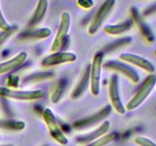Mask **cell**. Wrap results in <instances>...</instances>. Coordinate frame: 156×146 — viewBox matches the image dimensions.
<instances>
[{"instance_id": "cell-15", "label": "cell", "mask_w": 156, "mask_h": 146, "mask_svg": "<svg viewBox=\"0 0 156 146\" xmlns=\"http://www.w3.org/2000/svg\"><path fill=\"white\" fill-rule=\"evenodd\" d=\"M47 6H48L47 0H39L36 11H35L33 17L30 21V25H36L43 19L46 12H47Z\"/></svg>"}, {"instance_id": "cell-22", "label": "cell", "mask_w": 156, "mask_h": 146, "mask_svg": "<svg viewBox=\"0 0 156 146\" xmlns=\"http://www.w3.org/2000/svg\"><path fill=\"white\" fill-rule=\"evenodd\" d=\"M11 29L12 28H11L10 25L5 21L2 13L1 9H0V30H2L4 32H9L10 31Z\"/></svg>"}, {"instance_id": "cell-18", "label": "cell", "mask_w": 156, "mask_h": 146, "mask_svg": "<svg viewBox=\"0 0 156 146\" xmlns=\"http://www.w3.org/2000/svg\"><path fill=\"white\" fill-rule=\"evenodd\" d=\"M117 134L116 132H111V133L107 134V135H105L104 136L98 138L87 146H106L107 144H109L110 143L117 139Z\"/></svg>"}, {"instance_id": "cell-8", "label": "cell", "mask_w": 156, "mask_h": 146, "mask_svg": "<svg viewBox=\"0 0 156 146\" xmlns=\"http://www.w3.org/2000/svg\"><path fill=\"white\" fill-rule=\"evenodd\" d=\"M77 56L75 53L69 52H56L43 59L41 65L44 67H50L68 62H73Z\"/></svg>"}, {"instance_id": "cell-16", "label": "cell", "mask_w": 156, "mask_h": 146, "mask_svg": "<svg viewBox=\"0 0 156 146\" xmlns=\"http://www.w3.org/2000/svg\"><path fill=\"white\" fill-rule=\"evenodd\" d=\"M132 15L133 17V19L136 21V22L138 24V26L140 27V30H141V31L143 32L144 36H146L148 40H152L154 38L152 32H151V30H149V27L146 25V23L144 22V21L143 20L142 17L140 16L138 10L134 7L132 8Z\"/></svg>"}, {"instance_id": "cell-9", "label": "cell", "mask_w": 156, "mask_h": 146, "mask_svg": "<svg viewBox=\"0 0 156 146\" xmlns=\"http://www.w3.org/2000/svg\"><path fill=\"white\" fill-rule=\"evenodd\" d=\"M111 110H112V106L110 104L106 105L103 109H101L97 113H94V115H91L86 118L75 122V123L73 124V127L75 129H82V128L92 126L95 123H99L105 118H106L108 116H109L111 113Z\"/></svg>"}, {"instance_id": "cell-20", "label": "cell", "mask_w": 156, "mask_h": 146, "mask_svg": "<svg viewBox=\"0 0 156 146\" xmlns=\"http://www.w3.org/2000/svg\"><path fill=\"white\" fill-rule=\"evenodd\" d=\"M134 142L140 146H156L155 142L149 138L143 136H137L134 138Z\"/></svg>"}, {"instance_id": "cell-7", "label": "cell", "mask_w": 156, "mask_h": 146, "mask_svg": "<svg viewBox=\"0 0 156 146\" xmlns=\"http://www.w3.org/2000/svg\"><path fill=\"white\" fill-rule=\"evenodd\" d=\"M109 96L111 99L112 107L114 108L119 114H124L126 113V108L123 106L119 91L118 77L117 75H113L111 78L109 83Z\"/></svg>"}, {"instance_id": "cell-10", "label": "cell", "mask_w": 156, "mask_h": 146, "mask_svg": "<svg viewBox=\"0 0 156 146\" xmlns=\"http://www.w3.org/2000/svg\"><path fill=\"white\" fill-rule=\"evenodd\" d=\"M104 67H105L107 69L119 71L123 75L127 77L133 83H138L139 81H140V76L137 74L136 71L124 63L117 62V61L111 60L105 63Z\"/></svg>"}, {"instance_id": "cell-5", "label": "cell", "mask_w": 156, "mask_h": 146, "mask_svg": "<svg viewBox=\"0 0 156 146\" xmlns=\"http://www.w3.org/2000/svg\"><path fill=\"white\" fill-rule=\"evenodd\" d=\"M70 23H71L70 15L66 12H63L61 15L60 23H59L57 32H56V36H55L53 43L51 45V52L53 53L58 52L63 45L67 33L69 32Z\"/></svg>"}, {"instance_id": "cell-1", "label": "cell", "mask_w": 156, "mask_h": 146, "mask_svg": "<svg viewBox=\"0 0 156 146\" xmlns=\"http://www.w3.org/2000/svg\"><path fill=\"white\" fill-rule=\"evenodd\" d=\"M155 82L156 78L155 75H149L143 82L135 95L127 103L126 107H125L126 110L127 109V110L131 111L139 107L151 94L152 89L155 87Z\"/></svg>"}, {"instance_id": "cell-24", "label": "cell", "mask_w": 156, "mask_h": 146, "mask_svg": "<svg viewBox=\"0 0 156 146\" xmlns=\"http://www.w3.org/2000/svg\"><path fill=\"white\" fill-rule=\"evenodd\" d=\"M154 55H155V56H156V49H155V52H154Z\"/></svg>"}, {"instance_id": "cell-25", "label": "cell", "mask_w": 156, "mask_h": 146, "mask_svg": "<svg viewBox=\"0 0 156 146\" xmlns=\"http://www.w3.org/2000/svg\"><path fill=\"white\" fill-rule=\"evenodd\" d=\"M5 146H13V145H5Z\"/></svg>"}, {"instance_id": "cell-21", "label": "cell", "mask_w": 156, "mask_h": 146, "mask_svg": "<svg viewBox=\"0 0 156 146\" xmlns=\"http://www.w3.org/2000/svg\"><path fill=\"white\" fill-rule=\"evenodd\" d=\"M5 127L11 129H15V130H21L24 128V123L21 121H6Z\"/></svg>"}, {"instance_id": "cell-6", "label": "cell", "mask_w": 156, "mask_h": 146, "mask_svg": "<svg viewBox=\"0 0 156 146\" xmlns=\"http://www.w3.org/2000/svg\"><path fill=\"white\" fill-rule=\"evenodd\" d=\"M114 4H115V0H105L104 4L101 6L96 15H94L92 22L91 23L89 27H88L89 34H94L98 30L105 18L112 10Z\"/></svg>"}, {"instance_id": "cell-3", "label": "cell", "mask_w": 156, "mask_h": 146, "mask_svg": "<svg viewBox=\"0 0 156 146\" xmlns=\"http://www.w3.org/2000/svg\"><path fill=\"white\" fill-rule=\"evenodd\" d=\"M45 93L42 90H33V91H18L10 88L0 87V97L14 99L18 100H37L42 99Z\"/></svg>"}, {"instance_id": "cell-2", "label": "cell", "mask_w": 156, "mask_h": 146, "mask_svg": "<svg viewBox=\"0 0 156 146\" xmlns=\"http://www.w3.org/2000/svg\"><path fill=\"white\" fill-rule=\"evenodd\" d=\"M103 59V53L98 52L94 55L92 63L90 66V87H91V94L94 96H98L100 93L101 76Z\"/></svg>"}, {"instance_id": "cell-23", "label": "cell", "mask_w": 156, "mask_h": 146, "mask_svg": "<svg viewBox=\"0 0 156 146\" xmlns=\"http://www.w3.org/2000/svg\"><path fill=\"white\" fill-rule=\"evenodd\" d=\"M78 4L85 9H89L94 5L92 0H78Z\"/></svg>"}, {"instance_id": "cell-17", "label": "cell", "mask_w": 156, "mask_h": 146, "mask_svg": "<svg viewBox=\"0 0 156 146\" xmlns=\"http://www.w3.org/2000/svg\"><path fill=\"white\" fill-rule=\"evenodd\" d=\"M89 76H90V66L89 65H88V66L85 68V71H84L83 75H82L79 85H77L76 89H75L74 91H73V95H72L73 98H78L79 96L82 95V93L84 92V91H85V88H86L88 82H89Z\"/></svg>"}, {"instance_id": "cell-12", "label": "cell", "mask_w": 156, "mask_h": 146, "mask_svg": "<svg viewBox=\"0 0 156 146\" xmlns=\"http://www.w3.org/2000/svg\"><path fill=\"white\" fill-rule=\"evenodd\" d=\"M27 54L25 52H21L19 54L9 60L0 63V75L7 74L19 68L26 61Z\"/></svg>"}, {"instance_id": "cell-11", "label": "cell", "mask_w": 156, "mask_h": 146, "mask_svg": "<svg viewBox=\"0 0 156 146\" xmlns=\"http://www.w3.org/2000/svg\"><path fill=\"white\" fill-rule=\"evenodd\" d=\"M120 59L123 62L139 67L147 72L152 73L155 71V66L149 60L138 55L133 54V53H122L120 56Z\"/></svg>"}, {"instance_id": "cell-4", "label": "cell", "mask_w": 156, "mask_h": 146, "mask_svg": "<svg viewBox=\"0 0 156 146\" xmlns=\"http://www.w3.org/2000/svg\"><path fill=\"white\" fill-rule=\"evenodd\" d=\"M43 117L52 138L62 145L68 144V138L62 133L56 122L55 116L50 108H46L43 112Z\"/></svg>"}, {"instance_id": "cell-19", "label": "cell", "mask_w": 156, "mask_h": 146, "mask_svg": "<svg viewBox=\"0 0 156 146\" xmlns=\"http://www.w3.org/2000/svg\"><path fill=\"white\" fill-rule=\"evenodd\" d=\"M51 30L49 28H41L39 30H34L30 32L27 34L24 35L23 38H27V39H44L50 36Z\"/></svg>"}, {"instance_id": "cell-13", "label": "cell", "mask_w": 156, "mask_h": 146, "mask_svg": "<svg viewBox=\"0 0 156 146\" xmlns=\"http://www.w3.org/2000/svg\"><path fill=\"white\" fill-rule=\"evenodd\" d=\"M110 126H111L110 122L106 120L97 129L86 134V135L79 137L77 138V141L80 144H87V143L94 141L95 139H98V138H101L102 135H105L109 130Z\"/></svg>"}, {"instance_id": "cell-14", "label": "cell", "mask_w": 156, "mask_h": 146, "mask_svg": "<svg viewBox=\"0 0 156 146\" xmlns=\"http://www.w3.org/2000/svg\"><path fill=\"white\" fill-rule=\"evenodd\" d=\"M133 21L132 19H128L126 21H123L117 24H112V25H107L104 27V30L108 34L110 35H119L127 31L131 28L133 26Z\"/></svg>"}]
</instances>
